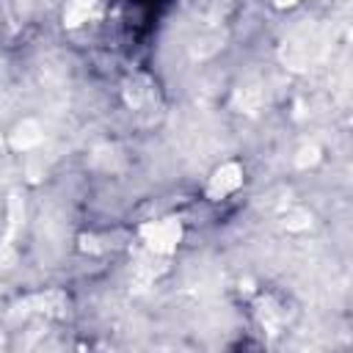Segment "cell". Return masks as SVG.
Segmentation results:
<instances>
[{"mask_svg":"<svg viewBox=\"0 0 353 353\" xmlns=\"http://www.w3.org/2000/svg\"><path fill=\"white\" fill-rule=\"evenodd\" d=\"M174 0H110V14L124 44H143Z\"/></svg>","mask_w":353,"mask_h":353,"instance_id":"6da1fadb","label":"cell"}]
</instances>
